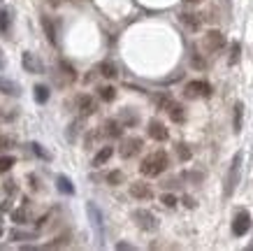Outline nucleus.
I'll use <instances>...</instances> for the list:
<instances>
[{
  "mask_svg": "<svg viewBox=\"0 0 253 251\" xmlns=\"http://www.w3.org/2000/svg\"><path fill=\"white\" fill-rule=\"evenodd\" d=\"M168 165H169L168 153L165 151H154V153H149V156L142 160L139 172H142L144 177H158V175H163V172L168 170Z\"/></svg>",
  "mask_w": 253,
  "mask_h": 251,
  "instance_id": "nucleus-1",
  "label": "nucleus"
},
{
  "mask_svg": "<svg viewBox=\"0 0 253 251\" xmlns=\"http://www.w3.org/2000/svg\"><path fill=\"white\" fill-rule=\"evenodd\" d=\"M242 158H244L242 153H235V158H232V165L228 170V177H225V191H223L225 198H232V193L239 186V179H242Z\"/></svg>",
  "mask_w": 253,
  "mask_h": 251,
  "instance_id": "nucleus-2",
  "label": "nucleus"
},
{
  "mask_svg": "<svg viewBox=\"0 0 253 251\" xmlns=\"http://www.w3.org/2000/svg\"><path fill=\"white\" fill-rule=\"evenodd\" d=\"M86 212H88V219H91V226H93V230H95L98 240H102V237H105V219H102L100 207L95 205V202H88V205H86Z\"/></svg>",
  "mask_w": 253,
  "mask_h": 251,
  "instance_id": "nucleus-3",
  "label": "nucleus"
},
{
  "mask_svg": "<svg viewBox=\"0 0 253 251\" xmlns=\"http://www.w3.org/2000/svg\"><path fill=\"white\" fill-rule=\"evenodd\" d=\"M132 219H135V223H137L142 230H146V233H154L156 228H158V221H156V216L149 209H135L132 212Z\"/></svg>",
  "mask_w": 253,
  "mask_h": 251,
  "instance_id": "nucleus-4",
  "label": "nucleus"
},
{
  "mask_svg": "<svg viewBox=\"0 0 253 251\" xmlns=\"http://www.w3.org/2000/svg\"><path fill=\"white\" fill-rule=\"evenodd\" d=\"M184 93H186V98H209V96H211V86H209V82L198 79V82L186 84Z\"/></svg>",
  "mask_w": 253,
  "mask_h": 251,
  "instance_id": "nucleus-5",
  "label": "nucleus"
},
{
  "mask_svg": "<svg viewBox=\"0 0 253 251\" xmlns=\"http://www.w3.org/2000/svg\"><path fill=\"white\" fill-rule=\"evenodd\" d=\"M142 140L139 137H126L121 142V149H119V153H121V158H132V156H137L139 151H142Z\"/></svg>",
  "mask_w": 253,
  "mask_h": 251,
  "instance_id": "nucleus-6",
  "label": "nucleus"
},
{
  "mask_svg": "<svg viewBox=\"0 0 253 251\" xmlns=\"http://www.w3.org/2000/svg\"><path fill=\"white\" fill-rule=\"evenodd\" d=\"M249 230H251V214L242 209V212L235 216V221H232V235L244 237Z\"/></svg>",
  "mask_w": 253,
  "mask_h": 251,
  "instance_id": "nucleus-7",
  "label": "nucleus"
},
{
  "mask_svg": "<svg viewBox=\"0 0 253 251\" xmlns=\"http://www.w3.org/2000/svg\"><path fill=\"white\" fill-rule=\"evenodd\" d=\"M202 45H205L207 51H218V49L225 47V35L221 31H209L205 35V40H202Z\"/></svg>",
  "mask_w": 253,
  "mask_h": 251,
  "instance_id": "nucleus-8",
  "label": "nucleus"
},
{
  "mask_svg": "<svg viewBox=\"0 0 253 251\" xmlns=\"http://www.w3.org/2000/svg\"><path fill=\"white\" fill-rule=\"evenodd\" d=\"M21 63H23V68L28 70V72H33V75H42V72H44V65H42V61H40V58L33 51H23Z\"/></svg>",
  "mask_w": 253,
  "mask_h": 251,
  "instance_id": "nucleus-9",
  "label": "nucleus"
},
{
  "mask_svg": "<svg viewBox=\"0 0 253 251\" xmlns=\"http://www.w3.org/2000/svg\"><path fill=\"white\" fill-rule=\"evenodd\" d=\"M130 196L137 200H151L154 198V191H151V186L144 182H135L130 184Z\"/></svg>",
  "mask_w": 253,
  "mask_h": 251,
  "instance_id": "nucleus-10",
  "label": "nucleus"
},
{
  "mask_svg": "<svg viewBox=\"0 0 253 251\" xmlns=\"http://www.w3.org/2000/svg\"><path fill=\"white\" fill-rule=\"evenodd\" d=\"M168 135H169L168 128H165L158 119L149 121V137H151V140H156V142H165V140H168Z\"/></svg>",
  "mask_w": 253,
  "mask_h": 251,
  "instance_id": "nucleus-11",
  "label": "nucleus"
},
{
  "mask_svg": "<svg viewBox=\"0 0 253 251\" xmlns=\"http://www.w3.org/2000/svg\"><path fill=\"white\" fill-rule=\"evenodd\" d=\"M77 107H79V114L82 116H91L95 109H98V105H95V100L91 98V96H79L77 98Z\"/></svg>",
  "mask_w": 253,
  "mask_h": 251,
  "instance_id": "nucleus-12",
  "label": "nucleus"
},
{
  "mask_svg": "<svg viewBox=\"0 0 253 251\" xmlns=\"http://www.w3.org/2000/svg\"><path fill=\"white\" fill-rule=\"evenodd\" d=\"M107 137H121L123 135V123H119L116 119H109V121H105V130H102Z\"/></svg>",
  "mask_w": 253,
  "mask_h": 251,
  "instance_id": "nucleus-13",
  "label": "nucleus"
},
{
  "mask_svg": "<svg viewBox=\"0 0 253 251\" xmlns=\"http://www.w3.org/2000/svg\"><path fill=\"white\" fill-rule=\"evenodd\" d=\"M58 70H61V75L65 77V84H72L77 79V72H75V68H72L68 61H58Z\"/></svg>",
  "mask_w": 253,
  "mask_h": 251,
  "instance_id": "nucleus-14",
  "label": "nucleus"
},
{
  "mask_svg": "<svg viewBox=\"0 0 253 251\" xmlns=\"http://www.w3.org/2000/svg\"><path fill=\"white\" fill-rule=\"evenodd\" d=\"M56 186H58V191H61V193H65V196H72V193H75V186H72V182H70L65 175L56 177Z\"/></svg>",
  "mask_w": 253,
  "mask_h": 251,
  "instance_id": "nucleus-15",
  "label": "nucleus"
},
{
  "mask_svg": "<svg viewBox=\"0 0 253 251\" xmlns=\"http://www.w3.org/2000/svg\"><path fill=\"white\" fill-rule=\"evenodd\" d=\"M0 93H5V96H19L21 89H19L14 82H9V79H2V77H0Z\"/></svg>",
  "mask_w": 253,
  "mask_h": 251,
  "instance_id": "nucleus-16",
  "label": "nucleus"
},
{
  "mask_svg": "<svg viewBox=\"0 0 253 251\" xmlns=\"http://www.w3.org/2000/svg\"><path fill=\"white\" fill-rule=\"evenodd\" d=\"M179 19H181V23H184L186 28H191V31H198L200 23H202V19H200L198 14H188V12H186V14H181Z\"/></svg>",
  "mask_w": 253,
  "mask_h": 251,
  "instance_id": "nucleus-17",
  "label": "nucleus"
},
{
  "mask_svg": "<svg viewBox=\"0 0 253 251\" xmlns=\"http://www.w3.org/2000/svg\"><path fill=\"white\" fill-rule=\"evenodd\" d=\"M98 72L102 77H107V79H114V77L119 75V72H116V65L112 61H102V63H100V65H98Z\"/></svg>",
  "mask_w": 253,
  "mask_h": 251,
  "instance_id": "nucleus-18",
  "label": "nucleus"
},
{
  "mask_svg": "<svg viewBox=\"0 0 253 251\" xmlns=\"http://www.w3.org/2000/svg\"><path fill=\"white\" fill-rule=\"evenodd\" d=\"M112 153H114V149H112V147H102V149L95 153V158H93V165L100 167L102 163H107V160L112 158Z\"/></svg>",
  "mask_w": 253,
  "mask_h": 251,
  "instance_id": "nucleus-19",
  "label": "nucleus"
},
{
  "mask_svg": "<svg viewBox=\"0 0 253 251\" xmlns=\"http://www.w3.org/2000/svg\"><path fill=\"white\" fill-rule=\"evenodd\" d=\"M168 114H169V119H172L174 123H184V121H186V112H184V107H181V105H176V102L168 109Z\"/></svg>",
  "mask_w": 253,
  "mask_h": 251,
  "instance_id": "nucleus-20",
  "label": "nucleus"
},
{
  "mask_svg": "<svg viewBox=\"0 0 253 251\" xmlns=\"http://www.w3.org/2000/svg\"><path fill=\"white\" fill-rule=\"evenodd\" d=\"M42 28H44L49 42H51V45H56V42H58V40H56V28H54V21H51L49 16H42Z\"/></svg>",
  "mask_w": 253,
  "mask_h": 251,
  "instance_id": "nucleus-21",
  "label": "nucleus"
},
{
  "mask_svg": "<svg viewBox=\"0 0 253 251\" xmlns=\"http://www.w3.org/2000/svg\"><path fill=\"white\" fill-rule=\"evenodd\" d=\"M154 100H156V105H158V109H165V112L174 105V100H172V96H169V93H158Z\"/></svg>",
  "mask_w": 253,
  "mask_h": 251,
  "instance_id": "nucleus-22",
  "label": "nucleus"
},
{
  "mask_svg": "<svg viewBox=\"0 0 253 251\" xmlns=\"http://www.w3.org/2000/svg\"><path fill=\"white\" fill-rule=\"evenodd\" d=\"M232 112H235V133H242V119H244V105H242V102H235V109H232Z\"/></svg>",
  "mask_w": 253,
  "mask_h": 251,
  "instance_id": "nucleus-23",
  "label": "nucleus"
},
{
  "mask_svg": "<svg viewBox=\"0 0 253 251\" xmlns=\"http://www.w3.org/2000/svg\"><path fill=\"white\" fill-rule=\"evenodd\" d=\"M9 23H12L9 9H0V33H9Z\"/></svg>",
  "mask_w": 253,
  "mask_h": 251,
  "instance_id": "nucleus-24",
  "label": "nucleus"
},
{
  "mask_svg": "<svg viewBox=\"0 0 253 251\" xmlns=\"http://www.w3.org/2000/svg\"><path fill=\"white\" fill-rule=\"evenodd\" d=\"M139 116L135 114V112H130V109H123L121 112V123H126V126H137Z\"/></svg>",
  "mask_w": 253,
  "mask_h": 251,
  "instance_id": "nucleus-25",
  "label": "nucleus"
},
{
  "mask_svg": "<svg viewBox=\"0 0 253 251\" xmlns=\"http://www.w3.org/2000/svg\"><path fill=\"white\" fill-rule=\"evenodd\" d=\"M239 53H242V45H239V42H232L230 56H228V63H230V65H237L239 63Z\"/></svg>",
  "mask_w": 253,
  "mask_h": 251,
  "instance_id": "nucleus-26",
  "label": "nucleus"
},
{
  "mask_svg": "<svg viewBox=\"0 0 253 251\" xmlns=\"http://www.w3.org/2000/svg\"><path fill=\"white\" fill-rule=\"evenodd\" d=\"M114 98H116V89H114V86H102V89H100V100L112 102Z\"/></svg>",
  "mask_w": 253,
  "mask_h": 251,
  "instance_id": "nucleus-27",
  "label": "nucleus"
},
{
  "mask_svg": "<svg viewBox=\"0 0 253 251\" xmlns=\"http://www.w3.org/2000/svg\"><path fill=\"white\" fill-rule=\"evenodd\" d=\"M16 140L12 135H0V151H9V149H14Z\"/></svg>",
  "mask_w": 253,
  "mask_h": 251,
  "instance_id": "nucleus-28",
  "label": "nucleus"
},
{
  "mask_svg": "<svg viewBox=\"0 0 253 251\" xmlns=\"http://www.w3.org/2000/svg\"><path fill=\"white\" fill-rule=\"evenodd\" d=\"M46 100H49V89L46 86H35V102L44 105Z\"/></svg>",
  "mask_w": 253,
  "mask_h": 251,
  "instance_id": "nucleus-29",
  "label": "nucleus"
},
{
  "mask_svg": "<svg viewBox=\"0 0 253 251\" xmlns=\"http://www.w3.org/2000/svg\"><path fill=\"white\" fill-rule=\"evenodd\" d=\"M14 163H16L14 156H0V172H9L14 167Z\"/></svg>",
  "mask_w": 253,
  "mask_h": 251,
  "instance_id": "nucleus-30",
  "label": "nucleus"
},
{
  "mask_svg": "<svg viewBox=\"0 0 253 251\" xmlns=\"http://www.w3.org/2000/svg\"><path fill=\"white\" fill-rule=\"evenodd\" d=\"M31 149H33V153H35V156H40L42 160H49V158H51V153L44 151V149H42V145H38V142H33Z\"/></svg>",
  "mask_w": 253,
  "mask_h": 251,
  "instance_id": "nucleus-31",
  "label": "nucleus"
},
{
  "mask_svg": "<svg viewBox=\"0 0 253 251\" xmlns=\"http://www.w3.org/2000/svg\"><path fill=\"white\" fill-rule=\"evenodd\" d=\"M12 240H35V233H23V230H9Z\"/></svg>",
  "mask_w": 253,
  "mask_h": 251,
  "instance_id": "nucleus-32",
  "label": "nucleus"
},
{
  "mask_svg": "<svg viewBox=\"0 0 253 251\" xmlns=\"http://www.w3.org/2000/svg\"><path fill=\"white\" fill-rule=\"evenodd\" d=\"M107 182L112 184V186H119V184L123 182V172H121V170H114V172H109V175H107Z\"/></svg>",
  "mask_w": 253,
  "mask_h": 251,
  "instance_id": "nucleus-33",
  "label": "nucleus"
},
{
  "mask_svg": "<svg viewBox=\"0 0 253 251\" xmlns=\"http://www.w3.org/2000/svg\"><path fill=\"white\" fill-rule=\"evenodd\" d=\"M191 63H193V68H198V70H205V68H207V61H205L200 53H193V56H191Z\"/></svg>",
  "mask_w": 253,
  "mask_h": 251,
  "instance_id": "nucleus-34",
  "label": "nucleus"
},
{
  "mask_svg": "<svg viewBox=\"0 0 253 251\" xmlns=\"http://www.w3.org/2000/svg\"><path fill=\"white\" fill-rule=\"evenodd\" d=\"M26 219H28L26 209H14V212H12V221H14V223H26Z\"/></svg>",
  "mask_w": 253,
  "mask_h": 251,
  "instance_id": "nucleus-35",
  "label": "nucleus"
},
{
  "mask_svg": "<svg viewBox=\"0 0 253 251\" xmlns=\"http://www.w3.org/2000/svg\"><path fill=\"white\" fill-rule=\"evenodd\" d=\"M176 153H179V158H181V160H188V158H191V149H188L186 145H179V147H176Z\"/></svg>",
  "mask_w": 253,
  "mask_h": 251,
  "instance_id": "nucleus-36",
  "label": "nucleus"
},
{
  "mask_svg": "<svg viewBox=\"0 0 253 251\" xmlns=\"http://www.w3.org/2000/svg\"><path fill=\"white\" fill-rule=\"evenodd\" d=\"M161 200H163V205L165 207H176V196H172V193H165Z\"/></svg>",
  "mask_w": 253,
  "mask_h": 251,
  "instance_id": "nucleus-37",
  "label": "nucleus"
},
{
  "mask_svg": "<svg viewBox=\"0 0 253 251\" xmlns=\"http://www.w3.org/2000/svg\"><path fill=\"white\" fill-rule=\"evenodd\" d=\"M184 179H191V182H202V179H205V175H202V172H184Z\"/></svg>",
  "mask_w": 253,
  "mask_h": 251,
  "instance_id": "nucleus-38",
  "label": "nucleus"
},
{
  "mask_svg": "<svg viewBox=\"0 0 253 251\" xmlns=\"http://www.w3.org/2000/svg\"><path fill=\"white\" fill-rule=\"evenodd\" d=\"M2 189H5V193H9V196H14V193H16V184L12 182V179H7V182H5V186H2Z\"/></svg>",
  "mask_w": 253,
  "mask_h": 251,
  "instance_id": "nucleus-39",
  "label": "nucleus"
},
{
  "mask_svg": "<svg viewBox=\"0 0 253 251\" xmlns=\"http://www.w3.org/2000/svg\"><path fill=\"white\" fill-rule=\"evenodd\" d=\"M28 182H31V189H33V191L40 186V184H38V177H35V175H28Z\"/></svg>",
  "mask_w": 253,
  "mask_h": 251,
  "instance_id": "nucleus-40",
  "label": "nucleus"
},
{
  "mask_svg": "<svg viewBox=\"0 0 253 251\" xmlns=\"http://www.w3.org/2000/svg\"><path fill=\"white\" fill-rule=\"evenodd\" d=\"M116 249H132V247H130V244H126V242H119V244H116Z\"/></svg>",
  "mask_w": 253,
  "mask_h": 251,
  "instance_id": "nucleus-41",
  "label": "nucleus"
},
{
  "mask_svg": "<svg viewBox=\"0 0 253 251\" xmlns=\"http://www.w3.org/2000/svg\"><path fill=\"white\" fill-rule=\"evenodd\" d=\"M184 205H186V207H195V202H193V200L186 196V198H184Z\"/></svg>",
  "mask_w": 253,
  "mask_h": 251,
  "instance_id": "nucleus-42",
  "label": "nucleus"
},
{
  "mask_svg": "<svg viewBox=\"0 0 253 251\" xmlns=\"http://www.w3.org/2000/svg\"><path fill=\"white\" fill-rule=\"evenodd\" d=\"M9 207H12V205H9V200H5V202H2V207H0V209H2V212H7Z\"/></svg>",
  "mask_w": 253,
  "mask_h": 251,
  "instance_id": "nucleus-43",
  "label": "nucleus"
},
{
  "mask_svg": "<svg viewBox=\"0 0 253 251\" xmlns=\"http://www.w3.org/2000/svg\"><path fill=\"white\" fill-rule=\"evenodd\" d=\"M5 68V58H2V53H0V70Z\"/></svg>",
  "mask_w": 253,
  "mask_h": 251,
  "instance_id": "nucleus-44",
  "label": "nucleus"
},
{
  "mask_svg": "<svg viewBox=\"0 0 253 251\" xmlns=\"http://www.w3.org/2000/svg\"><path fill=\"white\" fill-rule=\"evenodd\" d=\"M49 2H51V5H58V2H61V0H49Z\"/></svg>",
  "mask_w": 253,
  "mask_h": 251,
  "instance_id": "nucleus-45",
  "label": "nucleus"
},
{
  "mask_svg": "<svg viewBox=\"0 0 253 251\" xmlns=\"http://www.w3.org/2000/svg\"><path fill=\"white\" fill-rule=\"evenodd\" d=\"M186 2H200V0H186Z\"/></svg>",
  "mask_w": 253,
  "mask_h": 251,
  "instance_id": "nucleus-46",
  "label": "nucleus"
},
{
  "mask_svg": "<svg viewBox=\"0 0 253 251\" xmlns=\"http://www.w3.org/2000/svg\"><path fill=\"white\" fill-rule=\"evenodd\" d=\"M0 237H2V226H0Z\"/></svg>",
  "mask_w": 253,
  "mask_h": 251,
  "instance_id": "nucleus-47",
  "label": "nucleus"
},
{
  "mask_svg": "<svg viewBox=\"0 0 253 251\" xmlns=\"http://www.w3.org/2000/svg\"><path fill=\"white\" fill-rule=\"evenodd\" d=\"M0 2H2V0H0Z\"/></svg>",
  "mask_w": 253,
  "mask_h": 251,
  "instance_id": "nucleus-48",
  "label": "nucleus"
}]
</instances>
